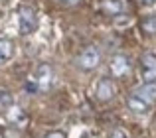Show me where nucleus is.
Returning <instances> with one entry per match:
<instances>
[{"instance_id": "nucleus-8", "label": "nucleus", "mask_w": 156, "mask_h": 138, "mask_svg": "<svg viewBox=\"0 0 156 138\" xmlns=\"http://www.w3.org/2000/svg\"><path fill=\"white\" fill-rule=\"evenodd\" d=\"M126 105H129V109L133 112H136V115H144V112L148 111V103L142 101L138 95H130L129 99H126Z\"/></svg>"}, {"instance_id": "nucleus-9", "label": "nucleus", "mask_w": 156, "mask_h": 138, "mask_svg": "<svg viewBox=\"0 0 156 138\" xmlns=\"http://www.w3.org/2000/svg\"><path fill=\"white\" fill-rule=\"evenodd\" d=\"M12 55H14V46H12V42L6 40V38H2L0 40V65L10 61Z\"/></svg>"}, {"instance_id": "nucleus-6", "label": "nucleus", "mask_w": 156, "mask_h": 138, "mask_svg": "<svg viewBox=\"0 0 156 138\" xmlns=\"http://www.w3.org/2000/svg\"><path fill=\"white\" fill-rule=\"evenodd\" d=\"M97 97H99L101 101H111L115 97V85L113 81L109 79H101L99 85H97Z\"/></svg>"}, {"instance_id": "nucleus-10", "label": "nucleus", "mask_w": 156, "mask_h": 138, "mask_svg": "<svg viewBox=\"0 0 156 138\" xmlns=\"http://www.w3.org/2000/svg\"><path fill=\"white\" fill-rule=\"evenodd\" d=\"M142 30L148 34H156V14H150L142 20Z\"/></svg>"}, {"instance_id": "nucleus-7", "label": "nucleus", "mask_w": 156, "mask_h": 138, "mask_svg": "<svg viewBox=\"0 0 156 138\" xmlns=\"http://www.w3.org/2000/svg\"><path fill=\"white\" fill-rule=\"evenodd\" d=\"M129 67H130V63H129V59H126L125 55H117V57L111 61V73H113L115 77L125 75V73L129 71Z\"/></svg>"}, {"instance_id": "nucleus-13", "label": "nucleus", "mask_w": 156, "mask_h": 138, "mask_svg": "<svg viewBox=\"0 0 156 138\" xmlns=\"http://www.w3.org/2000/svg\"><path fill=\"white\" fill-rule=\"evenodd\" d=\"M46 138H65V136L61 134V132H50V134H48Z\"/></svg>"}, {"instance_id": "nucleus-12", "label": "nucleus", "mask_w": 156, "mask_h": 138, "mask_svg": "<svg viewBox=\"0 0 156 138\" xmlns=\"http://www.w3.org/2000/svg\"><path fill=\"white\" fill-rule=\"evenodd\" d=\"M12 103V95L6 89H0V107H8Z\"/></svg>"}, {"instance_id": "nucleus-5", "label": "nucleus", "mask_w": 156, "mask_h": 138, "mask_svg": "<svg viewBox=\"0 0 156 138\" xmlns=\"http://www.w3.org/2000/svg\"><path fill=\"white\" fill-rule=\"evenodd\" d=\"M134 95H138L142 101H146V103H154L156 101V83L154 81H148V83H142L140 87L136 89V93Z\"/></svg>"}, {"instance_id": "nucleus-14", "label": "nucleus", "mask_w": 156, "mask_h": 138, "mask_svg": "<svg viewBox=\"0 0 156 138\" xmlns=\"http://www.w3.org/2000/svg\"><path fill=\"white\" fill-rule=\"evenodd\" d=\"M59 2H63V4H69V6H75V4H79V0H59Z\"/></svg>"}, {"instance_id": "nucleus-11", "label": "nucleus", "mask_w": 156, "mask_h": 138, "mask_svg": "<svg viewBox=\"0 0 156 138\" xmlns=\"http://www.w3.org/2000/svg\"><path fill=\"white\" fill-rule=\"evenodd\" d=\"M105 10L111 12V14H119V12H122V2L121 0H109L105 4Z\"/></svg>"}, {"instance_id": "nucleus-2", "label": "nucleus", "mask_w": 156, "mask_h": 138, "mask_svg": "<svg viewBox=\"0 0 156 138\" xmlns=\"http://www.w3.org/2000/svg\"><path fill=\"white\" fill-rule=\"evenodd\" d=\"M20 34L22 36H28L36 30V12L28 6H22L20 8Z\"/></svg>"}, {"instance_id": "nucleus-4", "label": "nucleus", "mask_w": 156, "mask_h": 138, "mask_svg": "<svg viewBox=\"0 0 156 138\" xmlns=\"http://www.w3.org/2000/svg\"><path fill=\"white\" fill-rule=\"evenodd\" d=\"M51 79H53L51 67L48 65V63L40 65V67H38V73H36V77H34V81L38 83V89H40V91H46V89L51 85Z\"/></svg>"}, {"instance_id": "nucleus-1", "label": "nucleus", "mask_w": 156, "mask_h": 138, "mask_svg": "<svg viewBox=\"0 0 156 138\" xmlns=\"http://www.w3.org/2000/svg\"><path fill=\"white\" fill-rule=\"evenodd\" d=\"M99 61H101V53H99V50H97L95 46L85 47V50L81 51V55L77 57V63H79V67H83V69H95L99 65Z\"/></svg>"}, {"instance_id": "nucleus-16", "label": "nucleus", "mask_w": 156, "mask_h": 138, "mask_svg": "<svg viewBox=\"0 0 156 138\" xmlns=\"http://www.w3.org/2000/svg\"><path fill=\"white\" fill-rule=\"evenodd\" d=\"M111 138H126L125 134H122V132H115V134L113 136H111Z\"/></svg>"}, {"instance_id": "nucleus-3", "label": "nucleus", "mask_w": 156, "mask_h": 138, "mask_svg": "<svg viewBox=\"0 0 156 138\" xmlns=\"http://www.w3.org/2000/svg\"><path fill=\"white\" fill-rule=\"evenodd\" d=\"M140 77L144 79V83L156 79V57L150 53L142 55L140 59Z\"/></svg>"}, {"instance_id": "nucleus-15", "label": "nucleus", "mask_w": 156, "mask_h": 138, "mask_svg": "<svg viewBox=\"0 0 156 138\" xmlns=\"http://www.w3.org/2000/svg\"><path fill=\"white\" fill-rule=\"evenodd\" d=\"M140 4H144V6H152L154 4V0H138Z\"/></svg>"}]
</instances>
